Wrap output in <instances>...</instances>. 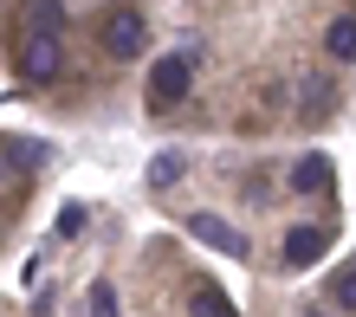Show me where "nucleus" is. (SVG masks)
Segmentation results:
<instances>
[{"label": "nucleus", "mask_w": 356, "mask_h": 317, "mask_svg": "<svg viewBox=\"0 0 356 317\" xmlns=\"http://www.w3.org/2000/svg\"><path fill=\"white\" fill-rule=\"evenodd\" d=\"M188 234H195L207 252H227V259H246V234L220 214H188Z\"/></svg>", "instance_id": "obj_2"}, {"label": "nucleus", "mask_w": 356, "mask_h": 317, "mask_svg": "<svg viewBox=\"0 0 356 317\" xmlns=\"http://www.w3.org/2000/svg\"><path fill=\"white\" fill-rule=\"evenodd\" d=\"M85 317H117V291H111V285H91V298H85Z\"/></svg>", "instance_id": "obj_13"}, {"label": "nucleus", "mask_w": 356, "mask_h": 317, "mask_svg": "<svg viewBox=\"0 0 356 317\" xmlns=\"http://www.w3.org/2000/svg\"><path fill=\"white\" fill-rule=\"evenodd\" d=\"M175 181H181V156H175V149H162V156L149 162V188H175Z\"/></svg>", "instance_id": "obj_10"}, {"label": "nucleus", "mask_w": 356, "mask_h": 317, "mask_svg": "<svg viewBox=\"0 0 356 317\" xmlns=\"http://www.w3.org/2000/svg\"><path fill=\"white\" fill-rule=\"evenodd\" d=\"M324 246H330L324 227H291L285 246H279V266H285V272H305V266H318V259H324Z\"/></svg>", "instance_id": "obj_4"}, {"label": "nucleus", "mask_w": 356, "mask_h": 317, "mask_svg": "<svg viewBox=\"0 0 356 317\" xmlns=\"http://www.w3.org/2000/svg\"><path fill=\"white\" fill-rule=\"evenodd\" d=\"M58 65H65L58 39H46V33H26V46H19V78H26V84H46V78H58Z\"/></svg>", "instance_id": "obj_3"}, {"label": "nucleus", "mask_w": 356, "mask_h": 317, "mask_svg": "<svg viewBox=\"0 0 356 317\" xmlns=\"http://www.w3.org/2000/svg\"><path fill=\"white\" fill-rule=\"evenodd\" d=\"M330 298H337V311H356V259L330 279Z\"/></svg>", "instance_id": "obj_12"}, {"label": "nucleus", "mask_w": 356, "mask_h": 317, "mask_svg": "<svg viewBox=\"0 0 356 317\" xmlns=\"http://www.w3.org/2000/svg\"><path fill=\"white\" fill-rule=\"evenodd\" d=\"M175 97H188V58L181 52L149 72V104H175Z\"/></svg>", "instance_id": "obj_5"}, {"label": "nucleus", "mask_w": 356, "mask_h": 317, "mask_svg": "<svg viewBox=\"0 0 356 317\" xmlns=\"http://www.w3.org/2000/svg\"><path fill=\"white\" fill-rule=\"evenodd\" d=\"M324 52L337 58V65H350V58H356V19H330V33H324Z\"/></svg>", "instance_id": "obj_9"}, {"label": "nucleus", "mask_w": 356, "mask_h": 317, "mask_svg": "<svg viewBox=\"0 0 356 317\" xmlns=\"http://www.w3.org/2000/svg\"><path fill=\"white\" fill-rule=\"evenodd\" d=\"M330 104H337V84H330V78H318V72L298 78V117H305V123H324Z\"/></svg>", "instance_id": "obj_6"}, {"label": "nucleus", "mask_w": 356, "mask_h": 317, "mask_svg": "<svg viewBox=\"0 0 356 317\" xmlns=\"http://www.w3.org/2000/svg\"><path fill=\"white\" fill-rule=\"evenodd\" d=\"M143 46H149V26H143L136 7H111L104 13V52L111 58H136Z\"/></svg>", "instance_id": "obj_1"}, {"label": "nucleus", "mask_w": 356, "mask_h": 317, "mask_svg": "<svg viewBox=\"0 0 356 317\" xmlns=\"http://www.w3.org/2000/svg\"><path fill=\"white\" fill-rule=\"evenodd\" d=\"M195 317H240V311L227 304V298H220L214 285H195Z\"/></svg>", "instance_id": "obj_11"}, {"label": "nucleus", "mask_w": 356, "mask_h": 317, "mask_svg": "<svg viewBox=\"0 0 356 317\" xmlns=\"http://www.w3.org/2000/svg\"><path fill=\"white\" fill-rule=\"evenodd\" d=\"M26 26L46 33V39H58V26H65V7H58V0H26Z\"/></svg>", "instance_id": "obj_8"}, {"label": "nucleus", "mask_w": 356, "mask_h": 317, "mask_svg": "<svg viewBox=\"0 0 356 317\" xmlns=\"http://www.w3.org/2000/svg\"><path fill=\"white\" fill-rule=\"evenodd\" d=\"M305 317H324V311H305Z\"/></svg>", "instance_id": "obj_15"}, {"label": "nucleus", "mask_w": 356, "mask_h": 317, "mask_svg": "<svg viewBox=\"0 0 356 317\" xmlns=\"http://www.w3.org/2000/svg\"><path fill=\"white\" fill-rule=\"evenodd\" d=\"M85 220H91V214H85L78 201H72V207H58V234H85Z\"/></svg>", "instance_id": "obj_14"}, {"label": "nucleus", "mask_w": 356, "mask_h": 317, "mask_svg": "<svg viewBox=\"0 0 356 317\" xmlns=\"http://www.w3.org/2000/svg\"><path fill=\"white\" fill-rule=\"evenodd\" d=\"M330 181V156H298L291 162V195H324Z\"/></svg>", "instance_id": "obj_7"}]
</instances>
